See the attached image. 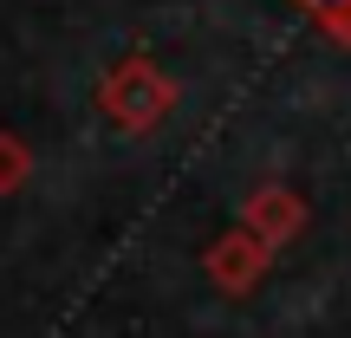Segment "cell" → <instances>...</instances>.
I'll return each instance as SVG.
<instances>
[{"label":"cell","mask_w":351,"mask_h":338,"mask_svg":"<svg viewBox=\"0 0 351 338\" xmlns=\"http://www.w3.org/2000/svg\"><path fill=\"white\" fill-rule=\"evenodd\" d=\"M104 104H111L117 117H124L130 130L156 124V117L169 111V78L156 72V65H124V72H111V85H104Z\"/></svg>","instance_id":"1"},{"label":"cell","mask_w":351,"mask_h":338,"mask_svg":"<svg viewBox=\"0 0 351 338\" xmlns=\"http://www.w3.org/2000/svg\"><path fill=\"white\" fill-rule=\"evenodd\" d=\"M20 169H26V156H20V143H13V137H0V189H7L13 176H20Z\"/></svg>","instance_id":"2"},{"label":"cell","mask_w":351,"mask_h":338,"mask_svg":"<svg viewBox=\"0 0 351 338\" xmlns=\"http://www.w3.org/2000/svg\"><path fill=\"white\" fill-rule=\"evenodd\" d=\"M319 7H332V0H319Z\"/></svg>","instance_id":"3"}]
</instances>
